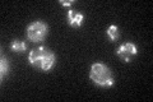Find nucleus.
I'll return each mask as SVG.
<instances>
[{
	"label": "nucleus",
	"instance_id": "obj_9",
	"mask_svg": "<svg viewBox=\"0 0 153 102\" xmlns=\"http://www.w3.org/2000/svg\"><path fill=\"white\" fill-rule=\"evenodd\" d=\"M60 4L64 7H70L71 4H74V0H71V1H64V0H60Z\"/></svg>",
	"mask_w": 153,
	"mask_h": 102
},
{
	"label": "nucleus",
	"instance_id": "obj_5",
	"mask_svg": "<svg viewBox=\"0 0 153 102\" xmlns=\"http://www.w3.org/2000/svg\"><path fill=\"white\" fill-rule=\"evenodd\" d=\"M83 19H84V16L82 13H76L74 12V9H69L68 10V23L71 27H75V28L80 27L83 23Z\"/></svg>",
	"mask_w": 153,
	"mask_h": 102
},
{
	"label": "nucleus",
	"instance_id": "obj_4",
	"mask_svg": "<svg viewBox=\"0 0 153 102\" xmlns=\"http://www.w3.org/2000/svg\"><path fill=\"white\" fill-rule=\"evenodd\" d=\"M137 54H138V48L133 42L123 43V45L116 50V55L120 57V59H123L124 61H126V63L130 61L131 57H134Z\"/></svg>",
	"mask_w": 153,
	"mask_h": 102
},
{
	"label": "nucleus",
	"instance_id": "obj_6",
	"mask_svg": "<svg viewBox=\"0 0 153 102\" xmlns=\"http://www.w3.org/2000/svg\"><path fill=\"white\" fill-rule=\"evenodd\" d=\"M10 48L14 52H23V51L27 50V45H26V42H23V41L14 40L10 43Z\"/></svg>",
	"mask_w": 153,
	"mask_h": 102
},
{
	"label": "nucleus",
	"instance_id": "obj_3",
	"mask_svg": "<svg viewBox=\"0 0 153 102\" xmlns=\"http://www.w3.org/2000/svg\"><path fill=\"white\" fill-rule=\"evenodd\" d=\"M49 26L44 21H33L27 27V38L31 42H41L47 36Z\"/></svg>",
	"mask_w": 153,
	"mask_h": 102
},
{
	"label": "nucleus",
	"instance_id": "obj_1",
	"mask_svg": "<svg viewBox=\"0 0 153 102\" xmlns=\"http://www.w3.org/2000/svg\"><path fill=\"white\" fill-rule=\"evenodd\" d=\"M28 61L32 66L41 69L44 71H49L54 68L55 63H56V57L54 55L50 48H47L45 46L33 48L28 55Z\"/></svg>",
	"mask_w": 153,
	"mask_h": 102
},
{
	"label": "nucleus",
	"instance_id": "obj_2",
	"mask_svg": "<svg viewBox=\"0 0 153 102\" xmlns=\"http://www.w3.org/2000/svg\"><path fill=\"white\" fill-rule=\"evenodd\" d=\"M89 78L98 87H111L114 84V77L111 69L103 63H93L91 65Z\"/></svg>",
	"mask_w": 153,
	"mask_h": 102
},
{
	"label": "nucleus",
	"instance_id": "obj_8",
	"mask_svg": "<svg viewBox=\"0 0 153 102\" xmlns=\"http://www.w3.org/2000/svg\"><path fill=\"white\" fill-rule=\"evenodd\" d=\"M8 71H9L8 60L5 57H1V63H0V77H1V79H4V77L8 74Z\"/></svg>",
	"mask_w": 153,
	"mask_h": 102
},
{
	"label": "nucleus",
	"instance_id": "obj_7",
	"mask_svg": "<svg viewBox=\"0 0 153 102\" xmlns=\"http://www.w3.org/2000/svg\"><path fill=\"white\" fill-rule=\"evenodd\" d=\"M106 33H107V36H108V38L111 41H116L119 37H120V32H119V27L117 26H115V24H112V26H110L108 28H107V31H106Z\"/></svg>",
	"mask_w": 153,
	"mask_h": 102
}]
</instances>
